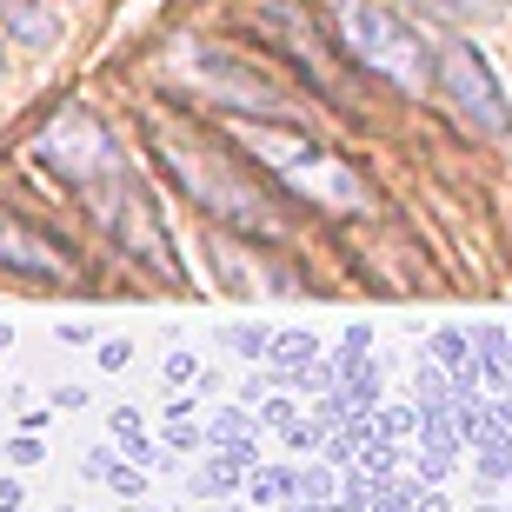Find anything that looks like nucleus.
<instances>
[{"instance_id":"nucleus-1","label":"nucleus","mask_w":512,"mask_h":512,"mask_svg":"<svg viewBox=\"0 0 512 512\" xmlns=\"http://www.w3.org/2000/svg\"><path fill=\"white\" fill-rule=\"evenodd\" d=\"M147 153L160 160L167 187L180 200H193L213 227L240 233V240H260V247H280L286 240V220L273 207V193L260 180H247V167L233 160V147L200 140V133L173 127V120H147Z\"/></svg>"},{"instance_id":"nucleus-2","label":"nucleus","mask_w":512,"mask_h":512,"mask_svg":"<svg viewBox=\"0 0 512 512\" xmlns=\"http://www.w3.org/2000/svg\"><path fill=\"white\" fill-rule=\"evenodd\" d=\"M333 40L399 94H433L439 47H426L399 0H333Z\"/></svg>"},{"instance_id":"nucleus-3","label":"nucleus","mask_w":512,"mask_h":512,"mask_svg":"<svg viewBox=\"0 0 512 512\" xmlns=\"http://www.w3.org/2000/svg\"><path fill=\"white\" fill-rule=\"evenodd\" d=\"M227 127L253 160H266V167L280 173L286 193H300V200H313L326 213H360L366 207V180L346 167L340 153H326L306 127H286V120H227Z\"/></svg>"},{"instance_id":"nucleus-4","label":"nucleus","mask_w":512,"mask_h":512,"mask_svg":"<svg viewBox=\"0 0 512 512\" xmlns=\"http://www.w3.org/2000/svg\"><path fill=\"white\" fill-rule=\"evenodd\" d=\"M167 80L200 94V100H213V107H227L233 120H280L286 114V87H273L253 60L227 54L213 40H180L167 54Z\"/></svg>"},{"instance_id":"nucleus-5","label":"nucleus","mask_w":512,"mask_h":512,"mask_svg":"<svg viewBox=\"0 0 512 512\" xmlns=\"http://www.w3.org/2000/svg\"><path fill=\"white\" fill-rule=\"evenodd\" d=\"M80 207L94 213V227L107 233L127 260L153 266V273H160V280H173V286H187L180 253H173V240H167V220H160V207H153V187L133 167H120L114 180H100L94 193H80Z\"/></svg>"},{"instance_id":"nucleus-6","label":"nucleus","mask_w":512,"mask_h":512,"mask_svg":"<svg viewBox=\"0 0 512 512\" xmlns=\"http://www.w3.org/2000/svg\"><path fill=\"white\" fill-rule=\"evenodd\" d=\"M34 160L54 173V180L74 193V200H80V193H94L100 180H114L120 167H133L127 147H120V133L107 127L94 107H80V100L47 114V127L34 133Z\"/></svg>"},{"instance_id":"nucleus-7","label":"nucleus","mask_w":512,"mask_h":512,"mask_svg":"<svg viewBox=\"0 0 512 512\" xmlns=\"http://www.w3.org/2000/svg\"><path fill=\"white\" fill-rule=\"evenodd\" d=\"M439 94H446V107L459 114V127L486 133V140H506L512 133V100L499 94V74L493 60L479 54L466 34H446L439 40Z\"/></svg>"},{"instance_id":"nucleus-8","label":"nucleus","mask_w":512,"mask_h":512,"mask_svg":"<svg viewBox=\"0 0 512 512\" xmlns=\"http://www.w3.org/2000/svg\"><path fill=\"white\" fill-rule=\"evenodd\" d=\"M260 27H266V40L280 47L286 67H293L313 94H326L333 107H346V67H340V54L326 47L333 20H320L306 0H260Z\"/></svg>"},{"instance_id":"nucleus-9","label":"nucleus","mask_w":512,"mask_h":512,"mask_svg":"<svg viewBox=\"0 0 512 512\" xmlns=\"http://www.w3.org/2000/svg\"><path fill=\"white\" fill-rule=\"evenodd\" d=\"M0 273L20 286H40V293H60V286H80V260L74 247H60L47 227H34L27 213L0 207Z\"/></svg>"},{"instance_id":"nucleus-10","label":"nucleus","mask_w":512,"mask_h":512,"mask_svg":"<svg viewBox=\"0 0 512 512\" xmlns=\"http://www.w3.org/2000/svg\"><path fill=\"white\" fill-rule=\"evenodd\" d=\"M0 40H14L27 54H47L60 40V20L47 0H0Z\"/></svg>"},{"instance_id":"nucleus-11","label":"nucleus","mask_w":512,"mask_h":512,"mask_svg":"<svg viewBox=\"0 0 512 512\" xmlns=\"http://www.w3.org/2000/svg\"><path fill=\"white\" fill-rule=\"evenodd\" d=\"M293 499H300L293 466H253L247 473V506H293Z\"/></svg>"},{"instance_id":"nucleus-12","label":"nucleus","mask_w":512,"mask_h":512,"mask_svg":"<svg viewBox=\"0 0 512 512\" xmlns=\"http://www.w3.org/2000/svg\"><path fill=\"white\" fill-rule=\"evenodd\" d=\"M406 14H426V20H446V27H473V20H493L499 0H399Z\"/></svg>"},{"instance_id":"nucleus-13","label":"nucleus","mask_w":512,"mask_h":512,"mask_svg":"<svg viewBox=\"0 0 512 512\" xmlns=\"http://www.w3.org/2000/svg\"><path fill=\"white\" fill-rule=\"evenodd\" d=\"M247 433H253V413L227 406V413H213V426H207V446H213V453H227V446H240Z\"/></svg>"},{"instance_id":"nucleus-14","label":"nucleus","mask_w":512,"mask_h":512,"mask_svg":"<svg viewBox=\"0 0 512 512\" xmlns=\"http://www.w3.org/2000/svg\"><path fill=\"white\" fill-rule=\"evenodd\" d=\"M433 360H439V366H453L459 380L473 373V346H466V333H459V326H446V333H433Z\"/></svg>"},{"instance_id":"nucleus-15","label":"nucleus","mask_w":512,"mask_h":512,"mask_svg":"<svg viewBox=\"0 0 512 512\" xmlns=\"http://www.w3.org/2000/svg\"><path fill=\"white\" fill-rule=\"evenodd\" d=\"M313 353H320L313 333H273V346H266V360H273V366H306Z\"/></svg>"},{"instance_id":"nucleus-16","label":"nucleus","mask_w":512,"mask_h":512,"mask_svg":"<svg viewBox=\"0 0 512 512\" xmlns=\"http://www.w3.org/2000/svg\"><path fill=\"white\" fill-rule=\"evenodd\" d=\"M167 439H140V433H127V459L133 466H147V473H167L173 466V453H160Z\"/></svg>"},{"instance_id":"nucleus-17","label":"nucleus","mask_w":512,"mask_h":512,"mask_svg":"<svg viewBox=\"0 0 512 512\" xmlns=\"http://www.w3.org/2000/svg\"><path fill=\"white\" fill-rule=\"evenodd\" d=\"M107 486H114L120 499H147V466H120L114 459V466H107Z\"/></svg>"},{"instance_id":"nucleus-18","label":"nucleus","mask_w":512,"mask_h":512,"mask_svg":"<svg viewBox=\"0 0 512 512\" xmlns=\"http://www.w3.org/2000/svg\"><path fill=\"white\" fill-rule=\"evenodd\" d=\"M300 499H313V506H333V499H340V479L326 473V466H313V473H300Z\"/></svg>"},{"instance_id":"nucleus-19","label":"nucleus","mask_w":512,"mask_h":512,"mask_svg":"<svg viewBox=\"0 0 512 512\" xmlns=\"http://www.w3.org/2000/svg\"><path fill=\"white\" fill-rule=\"evenodd\" d=\"M227 340L240 346V353H247V360H266V346H273V333H260V326H233Z\"/></svg>"},{"instance_id":"nucleus-20","label":"nucleus","mask_w":512,"mask_h":512,"mask_svg":"<svg viewBox=\"0 0 512 512\" xmlns=\"http://www.w3.org/2000/svg\"><path fill=\"white\" fill-rule=\"evenodd\" d=\"M366 346H373V333H366V326H346V340H340V366H360V360H366Z\"/></svg>"},{"instance_id":"nucleus-21","label":"nucleus","mask_w":512,"mask_h":512,"mask_svg":"<svg viewBox=\"0 0 512 512\" xmlns=\"http://www.w3.org/2000/svg\"><path fill=\"white\" fill-rule=\"evenodd\" d=\"M167 446L193 453V446H207V433H200V426H180V419H167Z\"/></svg>"},{"instance_id":"nucleus-22","label":"nucleus","mask_w":512,"mask_h":512,"mask_svg":"<svg viewBox=\"0 0 512 512\" xmlns=\"http://www.w3.org/2000/svg\"><path fill=\"white\" fill-rule=\"evenodd\" d=\"M0 453L14 459V466H40V459H47V446H40V439H14V446H0Z\"/></svg>"},{"instance_id":"nucleus-23","label":"nucleus","mask_w":512,"mask_h":512,"mask_svg":"<svg viewBox=\"0 0 512 512\" xmlns=\"http://www.w3.org/2000/svg\"><path fill=\"white\" fill-rule=\"evenodd\" d=\"M127 360H133V346H127V340H107V346H100V366H107V373H120Z\"/></svg>"},{"instance_id":"nucleus-24","label":"nucleus","mask_w":512,"mask_h":512,"mask_svg":"<svg viewBox=\"0 0 512 512\" xmlns=\"http://www.w3.org/2000/svg\"><path fill=\"white\" fill-rule=\"evenodd\" d=\"M193 373H200V366H193V353H167V380L173 386H187Z\"/></svg>"},{"instance_id":"nucleus-25","label":"nucleus","mask_w":512,"mask_h":512,"mask_svg":"<svg viewBox=\"0 0 512 512\" xmlns=\"http://www.w3.org/2000/svg\"><path fill=\"white\" fill-rule=\"evenodd\" d=\"M54 406H60V413H74V406H87V393H80V386H60Z\"/></svg>"},{"instance_id":"nucleus-26","label":"nucleus","mask_w":512,"mask_h":512,"mask_svg":"<svg viewBox=\"0 0 512 512\" xmlns=\"http://www.w3.org/2000/svg\"><path fill=\"white\" fill-rule=\"evenodd\" d=\"M114 433H120V439L140 433V413H133V406H120V413H114Z\"/></svg>"},{"instance_id":"nucleus-27","label":"nucleus","mask_w":512,"mask_h":512,"mask_svg":"<svg viewBox=\"0 0 512 512\" xmlns=\"http://www.w3.org/2000/svg\"><path fill=\"white\" fill-rule=\"evenodd\" d=\"M0 346H14V326H7V320H0Z\"/></svg>"},{"instance_id":"nucleus-28","label":"nucleus","mask_w":512,"mask_h":512,"mask_svg":"<svg viewBox=\"0 0 512 512\" xmlns=\"http://www.w3.org/2000/svg\"><path fill=\"white\" fill-rule=\"evenodd\" d=\"M207 512H247V506H207Z\"/></svg>"},{"instance_id":"nucleus-29","label":"nucleus","mask_w":512,"mask_h":512,"mask_svg":"<svg viewBox=\"0 0 512 512\" xmlns=\"http://www.w3.org/2000/svg\"><path fill=\"white\" fill-rule=\"evenodd\" d=\"M0 512H20V506H7V499H0Z\"/></svg>"},{"instance_id":"nucleus-30","label":"nucleus","mask_w":512,"mask_h":512,"mask_svg":"<svg viewBox=\"0 0 512 512\" xmlns=\"http://www.w3.org/2000/svg\"><path fill=\"white\" fill-rule=\"evenodd\" d=\"M479 512H499V506H479Z\"/></svg>"},{"instance_id":"nucleus-31","label":"nucleus","mask_w":512,"mask_h":512,"mask_svg":"<svg viewBox=\"0 0 512 512\" xmlns=\"http://www.w3.org/2000/svg\"><path fill=\"white\" fill-rule=\"evenodd\" d=\"M0 67H7V54H0Z\"/></svg>"},{"instance_id":"nucleus-32","label":"nucleus","mask_w":512,"mask_h":512,"mask_svg":"<svg viewBox=\"0 0 512 512\" xmlns=\"http://www.w3.org/2000/svg\"><path fill=\"white\" fill-rule=\"evenodd\" d=\"M67 512H74V506H67Z\"/></svg>"}]
</instances>
